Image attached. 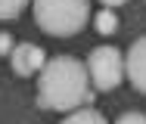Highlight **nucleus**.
Returning <instances> with one entry per match:
<instances>
[{
    "mask_svg": "<svg viewBox=\"0 0 146 124\" xmlns=\"http://www.w3.org/2000/svg\"><path fill=\"white\" fill-rule=\"evenodd\" d=\"M87 90L90 81L84 62L72 59V56H53L50 62L40 65V78H37V106L40 109L72 112L84 102Z\"/></svg>",
    "mask_w": 146,
    "mask_h": 124,
    "instance_id": "nucleus-1",
    "label": "nucleus"
},
{
    "mask_svg": "<svg viewBox=\"0 0 146 124\" xmlns=\"http://www.w3.org/2000/svg\"><path fill=\"white\" fill-rule=\"evenodd\" d=\"M90 0H34L37 28L53 37H72L87 25Z\"/></svg>",
    "mask_w": 146,
    "mask_h": 124,
    "instance_id": "nucleus-2",
    "label": "nucleus"
},
{
    "mask_svg": "<svg viewBox=\"0 0 146 124\" xmlns=\"http://www.w3.org/2000/svg\"><path fill=\"white\" fill-rule=\"evenodd\" d=\"M87 81L96 90H115L124 78V59L118 47H96L87 56Z\"/></svg>",
    "mask_w": 146,
    "mask_h": 124,
    "instance_id": "nucleus-3",
    "label": "nucleus"
},
{
    "mask_svg": "<svg viewBox=\"0 0 146 124\" xmlns=\"http://www.w3.org/2000/svg\"><path fill=\"white\" fill-rule=\"evenodd\" d=\"M9 62H13V71L28 78L34 71H40V65L47 62V53L37 47V44H19L9 50Z\"/></svg>",
    "mask_w": 146,
    "mask_h": 124,
    "instance_id": "nucleus-4",
    "label": "nucleus"
},
{
    "mask_svg": "<svg viewBox=\"0 0 146 124\" xmlns=\"http://www.w3.org/2000/svg\"><path fill=\"white\" fill-rule=\"evenodd\" d=\"M127 78L140 93H146V37L127 50Z\"/></svg>",
    "mask_w": 146,
    "mask_h": 124,
    "instance_id": "nucleus-5",
    "label": "nucleus"
},
{
    "mask_svg": "<svg viewBox=\"0 0 146 124\" xmlns=\"http://www.w3.org/2000/svg\"><path fill=\"white\" fill-rule=\"evenodd\" d=\"M62 124H106V118L96 109H72V115Z\"/></svg>",
    "mask_w": 146,
    "mask_h": 124,
    "instance_id": "nucleus-6",
    "label": "nucleus"
},
{
    "mask_svg": "<svg viewBox=\"0 0 146 124\" xmlns=\"http://www.w3.org/2000/svg\"><path fill=\"white\" fill-rule=\"evenodd\" d=\"M96 31H100V34H115L118 31L115 9H100V13H96Z\"/></svg>",
    "mask_w": 146,
    "mask_h": 124,
    "instance_id": "nucleus-7",
    "label": "nucleus"
},
{
    "mask_svg": "<svg viewBox=\"0 0 146 124\" xmlns=\"http://www.w3.org/2000/svg\"><path fill=\"white\" fill-rule=\"evenodd\" d=\"M25 6L28 0H0V19H16Z\"/></svg>",
    "mask_w": 146,
    "mask_h": 124,
    "instance_id": "nucleus-8",
    "label": "nucleus"
},
{
    "mask_svg": "<svg viewBox=\"0 0 146 124\" xmlns=\"http://www.w3.org/2000/svg\"><path fill=\"white\" fill-rule=\"evenodd\" d=\"M115 124H146V115L143 112H124Z\"/></svg>",
    "mask_w": 146,
    "mask_h": 124,
    "instance_id": "nucleus-9",
    "label": "nucleus"
},
{
    "mask_svg": "<svg viewBox=\"0 0 146 124\" xmlns=\"http://www.w3.org/2000/svg\"><path fill=\"white\" fill-rule=\"evenodd\" d=\"M9 50H13V37H9L6 31H0V56H3V53H9Z\"/></svg>",
    "mask_w": 146,
    "mask_h": 124,
    "instance_id": "nucleus-10",
    "label": "nucleus"
},
{
    "mask_svg": "<svg viewBox=\"0 0 146 124\" xmlns=\"http://www.w3.org/2000/svg\"><path fill=\"white\" fill-rule=\"evenodd\" d=\"M106 6H121V3H127V0H103Z\"/></svg>",
    "mask_w": 146,
    "mask_h": 124,
    "instance_id": "nucleus-11",
    "label": "nucleus"
}]
</instances>
